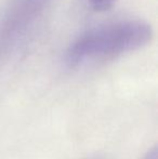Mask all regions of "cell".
Masks as SVG:
<instances>
[{"label": "cell", "mask_w": 158, "mask_h": 159, "mask_svg": "<svg viewBox=\"0 0 158 159\" xmlns=\"http://www.w3.org/2000/svg\"><path fill=\"white\" fill-rule=\"evenodd\" d=\"M51 0H9L0 17V53L16 49L32 33Z\"/></svg>", "instance_id": "obj_2"}, {"label": "cell", "mask_w": 158, "mask_h": 159, "mask_svg": "<svg viewBox=\"0 0 158 159\" xmlns=\"http://www.w3.org/2000/svg\"><path fill=\"white\" fill-rule=\"evenodd\" d=\"M117 0H88L91 8L97 12H104L107 11L116 3Z\"/></svg>", "instance_id": "obj_3"}, {"label": "cell", "mask_w": 158, "mask_h": 159, "mask_svg": "<svg viewBox=\"0 0 158 159\" xmlns=\"http://www.w3.org/2000/svg\"><path fill=\"white\" fill-rule=\"evenodd\" d=\"M142 159H158V152H157V147L153 146L152 148H150L146 154L144 155V157Z\"/></svg>", "instance_id": "obj_4"}, {"label": "cell", "mask_w": 158, "mask_h": 159, "mask_svg": "<svg viewBox=\"0 0 158 159\" xmlns=\"http://www.w3.org/2000/svg\"><path fill=\"white\" fill-rule=\"evenodd\" d=\"M153 38L151 25L138 20H126L87 30L70 46L66 60L70 65L121 55L146 46Z\"/></svg>", "instance_id": "obj_1"}]
</instances>
